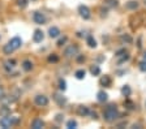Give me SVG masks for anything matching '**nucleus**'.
I'll use <instances>...</instances> for the list:
<instances>
[{"instance_id":"1","label":"nucleus","mask_w":146,"mask_h":129,"mask_svg":"<svg viewBox=\"0 0 146 129\" xmlns=\"http://www.w3.org/2000/svg\"><path fill=\"white\" fill-rule=\"evenodd\" d=\"M117 117H119V111L115 105H110L108 107H106V110L103 112V119L107 123H112Z\"/></svg>"},{"instance_id":"2","label":"nucleus","mask_w":146,"mask_h":129,"mask_svg":"<svg viewBox=\"0 0 146 129\" xmlns=\"http://www.w3.org/2000/svg\"><path fill=\"white\" fill-rule=\"evenodd\" d=\"M18 121H20V119L18 117H16V116H3L1 119H0V126L1 128H4V129H7V128H11V126H15V125H17L18 124Z\"/></svg>"},{"instance_id":"3","label":"nucleus","mask_w":146,"mask_h":129,"mask_svg":"<svg viewBox=\"0 0 146 129\" xmlns=\"http://www.w3.org/2000/svg\"><path fill=\"white\" fill-rule=\"evenodd\" d=\"M80 52V48L77 44H69L67 48L64 50V56L67 59H70V58H76Z\"/></svg>"},{"instance_id":"4","label":"nucleus","mask_w":146,"mask_h":129,"mask_svg":"<svg viewBox=\"0 0 146 129\" xmlns=\"http://www.w3.org/2000/svg\"><path fill=\"white\" fill-rule=\"evenodd\" d=\"M34 102H35L36 106H39V107H46V106L48 105V98L43 94H38V95L34 98Z\"/></svg>"},{"instance_id":"5","label":"nucleus","mask_w":146,"mask_h":129,"mask_svg":"<svg viewBox=\"0 0 146 129\" xmlns=\"http://www.w3.org/2000/svg\"><path fill=\"white\" fill-rule=\"evenodd\" d=\"M33 21L35 22L36 25H43V24H46L47 19H46V16L43 15L42 12H34V15H33Z\"/></svg>"},{"instance_id":"6","label":"nucleus","mask_w":146,"mask_h":129,"mask_svg":"<svg viewBox=\"0 0 146 129\" xmlns=\"http://www.w3.org/2000/svg\"><path fill=\"white\" fill-rule=\"evenodd\" d=\"M78 13L84 20H89L91 17L90 9H89V7H86V5H80L78 7Z\"/></svg>"},{"instance_id":"7","label":"nucleus","mask_w":146,"mask_h":129,"mask_svg":"<svg viewBox=\"0 0 146 129\" xmlns=\"http://www.w3.org/2000/svg\"><path fill=\"white\" fill-rule=\"evenodd\" d=\"M43 39H44V33L42 30H39V29H36L33 34V40L35 43H40Z\"/></svg>"},{"instance_id":"8","label":"nucleus","mask_w":146,"mask_h":129,"mask_svg":"<svg viewBox=\"0 0 146 129\" xmlns=\"http://www.w3.org/2000/svg\"><path fill=\"white\" fill-rule=\"evenodd\" d=\"M8 43L13 47V48H15V51H16V50H18L20 47H21L22 40H21V38H20V37H15V38H12V39L9 40Z\"/></svg>"},{"instance_id":"9","label":"nucleus","mask_w":146,"mask_h":129,"mask_svg":"<svg viewBox=\"0 0 146 129\" xmlns=\"http://www.w3.org/2000/svg\"><path fill=\"white\" fill-rule=\"evenodd\" d=\"M60 29L58 28V26H51V28L48 29V35L51 38H58L59 35H60Z\"/></svg>"},{"instance_id":"10","label":"nucleus","mask_w":146,"mask_h":129,"mask_svg":"<svg viewBox=\"0 0 146 129\" xmlns=\"http://www.w3.org/2000/svg\"><path fill=\"white\" fill-rule=\"evenodd\" d=\"M43 126H44V123H43L42 119H34L33 121H31V128L33 129H42Z\"/></svg>"},{"instance_id":"11","label":"nucleus","mask_w":146,"mask_h":129,"mask_svg":"<svg viewBox=\"0 0 146 129\" xmlns=\"http://www.w3.org/2000/svg\"><path fill=\"white\" fill-rule=\"evenodd\" d=\"M89 112H90V110H89V107H86V106H78V107H77V114H78L80 116H88Z\"/></svg>"},{"instance_id":"12","label":"nucleus","mask_w":146,"mask_h":129,"mask_svg":"<svg viewBox=\"0 0 146 129\" xmlns=\"http://www.w3.org/2000/svg\"><path fill=\"white\" fill-rule=\"evenodd\" d=\"M54 101L58 103V105H60V106H63V105H65L67 103V98L65 97H63L61 94H55L54 95Z\"/></svg>"},{"instance_id":"13","label":"nucleus","mask_w":146,"mask_h":129,"mask_svg":"<svg viewBox=\"0 0 146 129\" xmlns=\"http://www.w3.org/2000/svg\"><path fill=\"white\" fill-rule=\"evenodd\" d=\"M116 58H117V64L119 65H121L123 63H125V62L129 60V55H128V52H124V54H121V55L116 56Z\"/></svg>"},{"instance_id":"14","label":"nucleus","mask_w":146,"mask_h":129,"mask_svg":"<svg viewBox=\"0 0 146 129\" xmlns=\"http://www.w3.org/2000/svg\"><path fill=\"white\" fill-rule=\"evenodd\" d=\"M33 63L30 62V60H24L22 62V69H24L25 72H30L31 69H33Z\"/></svg>"},{"instance_id":"15","label":"nucleus","mask_w":146,"mask_h":129,"mask_svg":"<svg viewBox=\"0 0 146 129\" xmlns=\"http://www.w3.org/2000/svg\"><path fill=\"white\" fill-rule=\"evenodd\" d=\"M11 115V108L8 106H1L0 107V117L3 116H9Z\"/></svg>"},{"instance_id":"16","label":"nucleus","mask_w":146,"mask_h":129,"mask_svg":"<svg viewBox=\"0 0 146 129\" xmlns=\"http://www.w3.org/2000/svg\"><path fill=\"white\" fill-rule=\"evenodd\" d=\"M86 43H88V46L90 47V48H95V47H97V40L94 39L93 35H89V37L86 38Z\"/></svg>"},{"instance_id":"17","label":"nucleus","mask_w":146,"mask_h":129,"mask_svg":"<svg viewBox=\"0 0 146 129\" xmlns=\"http://www.w3.org/2000/svg\"><path fill=\"white\" fill-rule=\"evenodd\" d=\"M100 85L106 86V87H108L110 85H111V77L107 76V74H104L102 78H100Z\"/></svg>"},{"instance_id":"18","label":"nucleus","mask_w":146,"mask_h":129,"mask_svg":"<svg viewBox=\"0 0 146 129\" xmlns=\"http://www.w3.org/2000/svg\"><path fill=\"white\" fill-rule=\"evenodd\" d=\"M97 98H98V101H99V102H106L107 99H108V95H107V93H106V91L100 90V91H98Z\"/></svg>"},{"instance_id":"19","label":"nucleus","mask_w":146,"mask_h":129,"mask_svg":"<svg viewBox=\"0 0 146 129\" xmlns=\"http://www.w3.org/2000/svg\"><path fill=\"white\" fill-rule=\"evenodd\" d=\"M74 76H76L77 80H84V78H85V76H86L85 69H78V71H76Z\"/></svg>"},{"instance_id":"20","label":"nucleus","mask_w":146,"mask_h":129,"mask_svg":"<svg viewBox=\"0 0 146 129\" xmlns=\"http://www.w3.org/2000/svg\"><path fill=\"white\" fill-rule=\"evenodd\" d=\"M121 94H123L124 97H127V98H128V97L132 94V89H131V87H129L128 85L123 86V87H121Z\"/></svg>"},{"instance_id":"21","label":"nucleus","mask_w":146,"mask_h":129,"mask_svg":"<svg viewBox=\"0 0 146 129\" xmlns=\"http://www.w3.org/2000/svg\"><path fill=\"white\" fill-rule=\"evenodd\" d=\"M3 51H4V54H5V55H11V54H12L13 51H15V48H13V47L11 46L9 43H7L5 46L3 47Z\"/></svg>"},{"instance_id":"22","label":"nucleus","mask_w":146,"mask_h":129,"mask_svg":"<svg viewBox=\"0 0 146 129\" xmlns=\"http://www.w3.org/2000/svg\"><path fill=\"white\" fill-rule=\"evenodd\" d=\"M125 7H127L128 9L134 11V9H137V8H138V3H137V1H128Z\"/></svg>"},{"instance_id":"23","label":"nucleus","mask_w":146,"mask_h":129,"mask_svg":"<svg viewBox=\"0 0 146 129\" xmlns=\"http://www.w3.org/2000/svg\"><path fill=\"white\" fill-rule=\"evenodd\" d=\"M90 72L93 76H99L100 74V68L98 67V65H93V67L90 68Z\"/></svg>"},{"instance_id":"24","label":"nucleus","mask_w":146,"mask_h":129,"mask_svg":"<svg viewBox=\"0 0 146 129\" xmlns=\"http://www.w3.org/2000/svg\"><path fill=\"white\" fill-rule=\"evenodd\" d=\"M67 128L68 129H74V128H77V121L76 120H69V121H68L67 123Z\"/></svg>"},{"instance_id":"25","label":"nucleus","mask_w":146,"mask_h":129,"mask_svg":"<svg viewBox=\"0 0 146 129\" xmlns=\"http://www.w3.org/2000/svg\"><path fill=\"white\" fill-rule=\"evenodd\" d=\"M59 89H60L61 91H64V90L67 89V82H65V80H63V78L59 80Z\"/></svg>"},{"instance_id":"26","label":"nucleus","mask_w":146,"mask_h":129,"mask_svg":"<svg viewBox=\"0 0 146 129\" xmlns=\"http://www.w3.org/2000/svg\"><path fill=\"white\" fill-rule=\"evenodd\" d=\"M121 42L123 43H132V37L131 35H128V34H125V35H121Z\"/></svg>"},{"instance_id":"27","label":"nucleus","mask_w":146,"mask_h":129,"mask_svg":"<svg viewBox=\"0 0 146 129\" xmlns=\"http://www.w3.org/2000/svg\"><path fill=\"white\" fill-rule=\"evenodd\" d=\"M48 62L50 63H58L59 62L58 55H56V54H52V55H50L48 56Z\"/></svg>"},{"instance_id":"28","label":"nucleus","mask_w":146,"mask_h":129,"mask_svg":"<svg viewBox=\"0 0 146 129\" xmlns=\"http://www.w3.org/2000/svg\"><path fill=\"white\" fill-rule=\"evenodd\" d=\"M16 3H17V5L20 8H26L27 7V0H17Z\"/></svg>"},{"instance_id":"29","label":"nucleus","mask_w":146,"mask_h":129,"mask_svg":"<svg viewBox=\"0 0 146 129\" xmlns=\"http://www.w3.org/2000/svg\"><path fill=\"white\" fill-rule=\"evenodd\" d=\"M67 40H68V37H65V35H64L63 38H60V39L58 40V46L61 47L63 44H65V43H67Z\"/></svg>"},{"instance_id":"30","label":"nucleus","mask_w":146,"mask_h":129,"mask_svg":"<svg viewBox=\"0 0 146 129\" xmlns=\"http://www.w3.org/2000/svg\"><path fill=\"white\" fill-rule=\"evenodd\" d=\"M138 65H140V71L141 72H146V60H142Z\"/></svg>"},{"instance_id":"31","label":"nucleus","mask_w":146,"mask_h":129,"mask_svg":"<svg viewBox=\"0 0 146 129\" xmlns=\"http://www.w3.org/2000/svg\"><path fill=\"white\" fill-rule=\"evenodd\" d=\"M63 120H64V115H61V114H58L56 117H55V121H56V123H63Z\"/></svg>"},{"instance_id":"32","label":"nucleus","mask_w":146,"mask_h":129,"mask_svg":"<svg viewBox=\"0 0 146 129\" xmlns=\"http://www.w3.org/2000/svg\"><path fill=\"white\" fill-rule=\"evenodd\" d=\"M106 3L110 7H117V0H106Z\"/></svg>"},{"instance_id":"33","label":"nucleus","mask_w":146,"mask_h":129,"mask_svg":"<svg viewBox=\"0 0 146 129\" xmlns=\"http://www.w3.org/2000/svg\"><path fill=\"white\" fill-rule=\"evenodd\" d=\"M89 115L91 116V119H94V120L98 119V114L95 112V111H90V112H89Z\"/></svg>"},{"instance_id":"34","label":"nucleus","mask_w":146,"mask_h":129,"mask_svg":"<svg viewBox=\"0 0 146 129\" xmlns=\"http://www.w3.org/2000/svg\"><path fill=\"white\" fill-rule=\"evenodd\" d=\"M5 97V91H4V87L0 85V99H3Z\"/></svg>"},{"instance_id":"35","label":"nucleus","mask_w":146,"mask_h":129,"mask_svg":"<svg viewBox=\"0 0 146 129\" xmlns=\"http://www.w3.org/2000/svg\"><path fill=\"white\" fill-rule=\"evenodd\" d=\"M125 106H127V108H129V110H132L134 105H133V103H132L131 101H127V102H125Z\"/></svg>"},{"instance_id":"36","label":"nucleus","mask_w":146,"mask_h":129,"mask_svg":"<svg viewBox=\"0 0 146 129\" xmlns=\"http://www.w3.org/2000/svg\"><path fill=\"white\" fill-rule=\"evenodd\" d=\"M7 63H8V64H11V65H13V67L16 65V62H15V60H8Z\"/></svg>"},{"instance_id":"37","label":"nucleus","mask_w":146,"mask_h":129,"mask_svg":"<svg viewBox=\"0 0 146 129\" xmlns=\"http://www.w3.org/2000/svg\"><path fill=\"white\" fill-rule=\"evenodd\" d=\"M78 56V55H77ZM77 60H78V63H81V62H84V60H85V58H84V56H78V59H77Z\"/></svg>"},{"instance_id":"38","label":"nucleus","mask_w":146,"mask_h":129,"mask_svg":"<svg viewBox=\"0 0 146 129\" xmlns=\"http://www.w3.org/2000/svg\"><path fill=\"white\" fill-rule=\"evenodd\" d=\"M143 60H146V51H145V54H143Z\"/></svg>"},{"instance_id":"39","label":"nucleus","mask_w":146,"mask_h":129,"mask_svg":"<svg viewBox=\"0 0 146 129\" xmlns=\"http://www.w3.org/2000/svg\"><path fill=\"white\" fill-rule=\"evenodd\" d=\"M31 1H35V0H31Z\"/></svg>"},{"instance_id":"40","label":"nucleus","mask_w":146,"mask_h":129,"mask_svg":"<svg viewBox=\"0 0 146 129\" xmlns=\"http://www.w3.org/2000/svg\"><path fill=\"white\" fill-rule=\"evenodd\" d=\"M145 4H146V1H145Z\"/></svg>"}]
</instances>
